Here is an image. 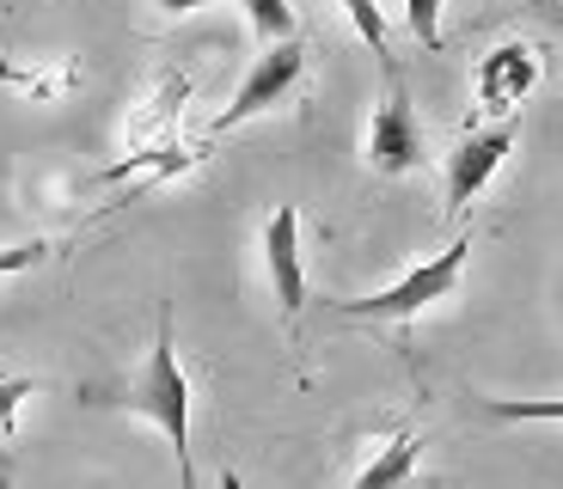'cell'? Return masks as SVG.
<instances>
[{
  "instance_id": "6da1fadb",
  "label": "cell",
  "mask_w": 563,
  "mask_h": 489,
  "mask_svg": "<svg viewBox=\"0 0 563 489\" xmlns=\"http://www.w3.org/2000/svg\"><path fill=\"white\" fill-rule=\"evenodd\" d=\"M80 404L129 410V416L154 422L172 447H178V477L197 484V471H190V379H184V367H178V336H172V312L166 307H159V319H154L147 367H141L135 379H123V386H92Z\"/></svg>"
},
{
  "instance_id": "7a4b0ae2",
  "label": "cell",
  "mask_w": 563,
  "mask_h": 489,
  "mask_svg": "<svg viewBox=\"0 0 563 489\" xmlns=\"http://www.w3.org/2000/svg\"><path fill=\"white\" fill-rule=\"evenodd\" d=\"M465 257H472V238H453L448 252H435L429 264L405 269V276L393 281V288L367 293V300H331V307L343 312V319H367V324H410L422 307H435V300H448L453 288H460L465 276Z\"/></svg>"
},
{
  "instance_id": "3957f363",
  "label": "cell",
  "mask_w": 563,
  "mask_h": 489,
  "mask_svg": "<svg viewBox=\"0 0 563 489\" xmlns=\"http://www.w3.org/2000/svg\"><path fill=\"white\" fill-rule=\"evenodd\" d=\"M300 74H307V43H300V37L264 43V56H257V62H252V74L240 80L233 104H227V111L214 116L209 141L233 135L240 123H252V116H264V111H276V104H288V92L300 86Z\"/></svg>"
},
{
  "instance_id": "277c9868",
  "label": "cell",
  "mask_w": 563,
  "mask_h": 489,
  "mask_svg": "<svg viewBox=\"0 0 563 489\" xmlns=\"http://www.w3.org/2000/svg\"><path fill=\"white\" fill-rule=\"evenodd\" d=\"M539 74H545V49H539V43H527V37L496 43L490 56L478 62V74H472L478 111H490V116H515V104H521V98L539 86Z\"/></svg>"
},
{
  "instance_id": "5b68a950",
  "label": "cell",
  "mask_w": 563,
  "mask_h": 489,
  "mask_svg": "<svg viewBox=\"0 0 563 489\" xmlns=\"http://www.w3.org/2000/svg\"><path fill=\"white\" fill-rule=\"evenodd\" d=\"M515 135H521L515 116H496L490 129H472V135L453 147V154H448V214L472 209V196H478L484 184L496 178V166L515 154Z\"/></svg>"
},
{
  "instance_id": "8992f818",
  "label": "cell",
  "mask_w": 563,
  "mask_h": 489,
  "mask_svg": "<svg viewBox=\"0 0 563 489\" xmlns=\"http://www.w3.org/2000/svg\"><path fill=\"white\" fill-rule=\"evenodd\" d=\"M367 166L380 178H405V171L422 166V129H417V111H410V92L398 86V74L386 86L374 123H367Z\"/></svg>"
},
{
  "instance_id": "52a82bcc",
  "label": "cell",
  "mask_w": 563,
  "mask_h": 489,
  "mask_svg": "<svg viewBox=\"0 0 563 489\" xmlns=\"http://www.w3.org/2000/svg\"><path fill=\"white\" fill-rule=\"evenodd\" d=\"M264 269L269 288H276V307L288 319V331H300V312H307V264H300V209L282 202L264 226Z\"/></svg>"
},
{
  "instance_id": "ba28073f",
  "label": "cell",
  "mask_w": 563,
  "mask_h": 489,
  "mask_svg": "<svg viewBox=\"0 0 563 489\" xmlns=\"http://www.w3.org/2000/svg\"><path fill=\"white\" fill-rule=\"evenodd\" d=\"M202 159V147H184L178 135L166 141H141L129 159H117V166H104V184H166L178 178V171H190Z\"/></svg>"
},
{
  "instance_id": "9c48e42d",
  "label": "cell",
  "mask_w": 563,
  "mask_h": 489,
  "mask_svg": "<svg viewBox=\"0 0 563 489\" xmlns=\"http://www.w3.org/2000/svg\"><path fill=\"white\" fill-rule=\"evenodd\" d=\"M184 98H190V74H166V80L154 86V98H147V111H135L129 141H135V147L141 141H166L184 116Z\"/></svg>"
},
{
  "instance_id": "30bf717a",
  "label": "cell",
  "mask_w": 563,
  "mask_h": 489,
  "mask_svg": "<svg viewBox=\"0 0 563 489\" xmlns=\"http://www.w3.org/2000/svg\"><path fill=\"white\" fill-rule=\"evenodd\" d=\"M0 86H13V92L37 98V104H56L62 92L80 86V68L74 62H49V68H19V62H0Z\"/></svg>"
},
{
  "instance_id": "8fae6325",
  "label": "cell",
  "mask_w": 563,
  "mask_h": 489,
  "mask_svg": "<svg viewBox=\"0 0 563 489\" xmlns=\"http://www.w3.org/2000/svg\"><path fill=\"white\" fill-rule=\"evenodd\" d=\"M410 471H417V434L398 429L380 447V459H367L362 471H355V484L362 489H393V484H410Z\"/></svg>"
},
{
  "instance_id": "7c38bea8",
  "label": "cell",
  "mask_w": 563,
  "mask_h": 489,
  "mask_svg": "<svg viewBox=\"0 0 563 489\" xmlns=\"http://www.w3.org/2000/svg\"><path fill=\"white\" fill-rule=\"evenodd\" d=\"M240 7H245V25H252L257 43L295 37V7H288V0H240Z\"/></svg>"
},
{
  "instance_id": "4fadbf2b",
  "label": "cell",
  "mask_w": 563,
  "mask_h": 489,
  "mask_svg": "<svg viewBox=\"0 0 563 489\" xmlns=\"http://www.w3.org/2000/svg\"><path fill=\"white\" fill-rule=\"evenodd\" d=\"M484 416H496V422H563V398H484Z\"/></svg>"
},
{
  "instance_id": "5bb4252c",
  "label": "cell",
  "mask_w": 563,
  "mask_h": 489,
  "mask_svg": "<svg viewBox=\"0 0 563 489\" xmlns=\"http://www.w3.org/2000/svg\"><path fill=\"white\" fill-rule=\"evenodd\" d=\"M343 13H350L355 31H362L367 49H374V56H386V13L374 7V0H343Z\"/></svg>"
},
{
  "instance_id": "9a60e30c",
  "label": "cell",
  "mask_w": 563,
  "mask_h": 489,
  "mask_svg": "<svg viewBox=\"0 0 563 489\" xmlns=\"http://www.w3.org/2000/svg\"><path fill=\"white\" fill-rule=\"evenodd\" d=\"M405 25L422 49H441V0H405Z\"/></svg>"
},
{
  "instance_id": "2e32d148",
  "label": "cell",
  "mask_w": 563,
  "mask_h": 489,
  "mask_svg": "<svg viewBox=\"0 0 563 489\" xmlns=\"http://www.w3.org/2000/svg\"><path fill=\"white\" fill-rule=\"evenodd\" d=\"M49 257L43 238H25V245H0V276H19V269H37Z\"/></svg>"
},
{
  "instance_id": "e0dca14e",
  "label": "cell",
  "mask_w": 563,
  "mask_h": 489,
  "mask_svg": "<svg viewBox=\"0 0 563 489\" xmlns=\"http://www.w3.org/2000/svg\"><path fill=\"white\" fill-rule=\"evenodd\" d=\"M31 379H0V434H13V416H19V404L31 398Z\"/></svg>"
},
{
  "instance_id": "ac0fdd59",
  "label": "cell",
  "mask_w": 563,
  "mask_h": 489,
  "mask_svg": "<svg viewBox=\"0 0 563 489\" xmlns=\"http://www.w3.org/2000/svg\"><path fill=\"white\" fill-rule=\"evenodd\" d=\"M147 7H166V13H197V7H240V0H147Z\"/></svg>"
},
{
  "instance_id": "d6986e66",
  "label": "cell",
  "mask_w": 563,
  "mask_h": 489,
  "mask_svg": "<svg viewBox=\"0 0 563 489\" xmlns=\"http://www.w3.org/2000/svg\"><path fill=\"white\" fill-rule=\"evenodd\" d=\"M527 7H545V0H527Z\"/></svg>"
}]
</instances>
